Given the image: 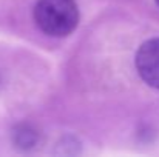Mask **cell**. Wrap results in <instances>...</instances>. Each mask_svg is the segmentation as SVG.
<instances>
[{"label":"cell","mask_w":159,"mask_h":157,"mask_svg":"<svg viewBox=\"0 0 159 157\" xmlns=\"http://www.w3.org/2000/svg\"><path fill=\"white\" fill-rule=\"evenodd\" d=\"M39 28L53 37L71 34L79 23V9L74 0H39L34 8Z\"/></svg>","instance_id":"6da1fadb"},{"label":"cell","mask_w":159,"mask_h":157,"mask_svg":"<svg viewBox=\"0 0 159 157\" xmlns=\"http://www.w3.org/2000/svg\"><path fill=\"white\" fill-rule=\"evenodd\" d=\"M136 68L142 80L159 89V39L147 40L136 54Z\"/></svg>","instance_id":"7a4b0ae2"},{"label":"cell","mask_w":159,"mask_h":157,"mask_svg":"<svg viewBox=\"0 0 159 157\" xmlns=\"http://www.w3.org/2000/svg\"><path fill=\"white\" fill-rule=\"evenodd\" d=\"M14 142H16V145L19 148H23V150L33 148L36 145V142H37V133L31 126L22 125L14 133Z\"/></svg>","instance_id":"3957f363"},{"label":"cell","mask_w":159,"mask_h":157,"mask_svg":"<svg viewBox=\"0 0 159 157\" xmlns=\"http://www.w3.org/2000/svg\"><path fill=\"white\" fill-rule=\"evenodd\" d=\"M156 3H158V6H159V0H156Z\"/></svg>","instance_id":"277c9868"}]
</instances>
